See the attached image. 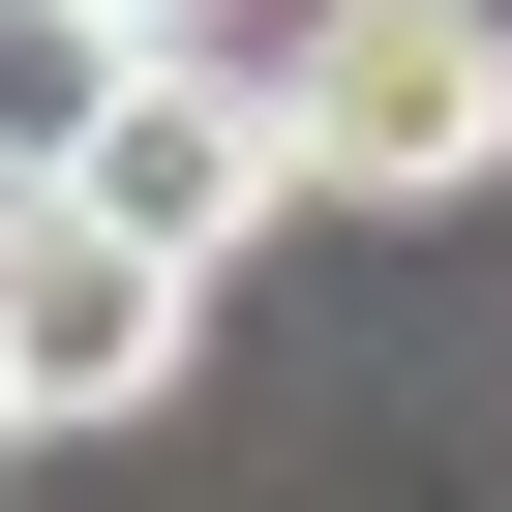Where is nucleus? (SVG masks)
Instances as JSON below:
<instances>
[{
	"instance_id": "nucleus-1",
	"label": "nucleus",
	"mask_w": 512,
	"mask_h": 512,
	"mask_svg": "<svg viewBox=\"0 0 512 512\" xmlns=\"http://www.w3.org/2000/svg\"><path fill=\"white\" fill-rule=\"evenodd\" d=\"M241 151H272V211H452V181H512V31L482 0H302L241 61Z\"/></svg>"
},
{
	"instance_id": "nucleus-2",
	"label": "nucleus",
	"mask_w": 512,
	"mask_h": 512,
	"mask_svg": "<svg viewBox=\"0 0 512 512\" xmlns=\"http://www.w3.org/2000/svg\"><path fill=\"white\" fill-rule=\"evenodd\" d=\"M181 332H211V302L151 272V241H91L61 181L0 211V422H151V392H181Z\"/></svg>"
},
{
	"instance_id": "nucleus-3",
	"label": "nucleus",
	"mask_w": 512,
	"mask_h": 512,
	"mask_svg": "<svg viewBox=\"0 0 512 512\" xmlns=\"http://www.w3.org/2000/svg\"><path fill=\"white\" fill-rule=\"evenodd\" d=\"M61 211H91V241H151V272L211 302V241L272 211V151H241V61H121V121L61 151Z\"/></svg>"
},
{
	"instance_id": "nucleus-4",
	"label": "nucleus",
	"mask_w": 512,
	"mask_h": 512,
	"mask_svg": "<svg viewBox=\"0 0 512 512\" xmlns=\"http://www.w3.org/2000/svg\"><path fill=\"white\" fill-rule=\"evenodd\" d=\"M121 61H151V31H91V0H0V181H61V151L121 121Z\"/></svg>"
},
{
	"instance_id": "nucleus-5",
	"label": "nucleus",
	"mask_w": 512,
	"mask_h": 512,
	"mask_svg": "<svg viewBox=\"0 0 512 512\" xmlns=\"http://www.w3.org/2000/svg\"><path fill=\"white\" fill-rule=\"evenodd\" d=\"M91 31H151V61H181V31H211V0H91Z\"/></svg>"
}]
</instances>
